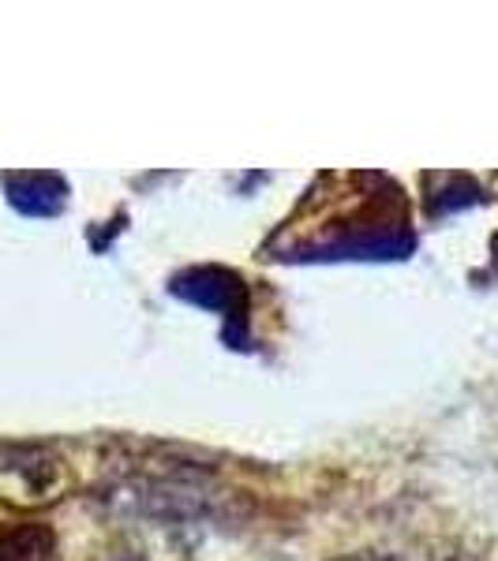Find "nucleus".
Returning a JSON list of instances; mask_svg holds the SVG:
<instances>
[{
    "label": "nucleus",
    "instance_id": "nucleus-1",
    "mask_svg": "<svg viewBox=\"0 0 498 561\" xmlns=\"http://www.w3.org/2000/svg\"><path fill=\"white\" fill-rule=\"evenodd\" d=\"M338 561H409L405 554H352V558H338Z\"/></svg>",
    "mask_w": 498,
    "mask_h": 561
}]
</instances>
